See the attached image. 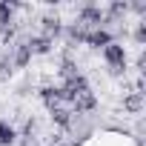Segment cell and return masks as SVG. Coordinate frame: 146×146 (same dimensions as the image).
Masks as SVG:
<instances>
[{
  "label": "cell",
  "instance_id": "5bb4252c",
  "mask_svg": "<svg viewBox=\"0 0 146 146\" xmlns=\"http://www.w3.org/2000/svg\"><path fill=\"white\" fill-rule=\"evenodd\" d=\"M63 32H66V40H69V46H75V43H86V29H83V26H78V23L66 26Z\"/></svg>",
  "mask_w": 146,
  "mask_h": 146
},
{
  "label": "cell",
  "instance_id": "52a82bcc",
  "mask_svg": "<svg viewBox=\"0 0 146 146\" xmlns=\"http://www.w3.org/2000/svg\"><path fill=\"white\" fill-rule=\"evenodd\" d=\"M26 46H29L32 57H35V54H52V49H54V43H52L49 37H43V35H35V37H29V40H26Z\"/></svg>",
  "mask_w": 146,
  "mask_h": 146
},
{
  "label": "cell",
  "instance_id": "7c38bea8",
  "mask_svg": "<svg viewBox=\"0 0 146 146\" xmlns=\"http://www.w3.org/2000/svg\"><path fill=\"white\" fill-rule=\"evenodd\" d=\"M123 109H126L129 115H140V112H143V92H129V95L123 98Z\"/></svg>",
  "mask_w": 146,
  "mask_h": 146
},
{
  "label": "cell",
  "instance_id": "30bf717a",
  "mask_svg": "<svg viewBox=\"0 0 146 146\" xmlns=\"http://www.w3.org/2000/svg\"><path fill=\"white\" fill-rule=\"evenodd\" d=\"M49 115H52V123H57L60 129H69L72 123H75V112H72V109H63V106L49 109Z\"/></svg>",
  "mask_w": 146,
  "mask_h": 146
},
{
  "label": "cell",
  "instance_id": "5b68a950",
  "mask_svg": "<svg viewBox=\"0 0 146 146\" xmlns=\"http://www.w3.org/2000/svg\"><path fill=\"white\" fill-rule=\"evenodd\" d=\"M109 43H115V37H112V32H109L106 26L86 32V46H92V49H106Z\"/></svg>",
  "mask_w": 146,
  "mask_h": 146
},
{
  "label": "cell",
  "instance_id": "8992f818",
  "mask_svg": "<svg viewBox=\"0 0 146 146\" xmlns=\"http://www.w3.org/2000/svg\"><path fill=\"white\" fill-rule=\"evenodd\" d=\"M12 66L15 69H26L29 63H32V52H29V46H26V40H17L15 46H12Z\"/></svg>",
  "mask_w": 146,
  "mask_h": 146
},
{
  "label": "cell",
  "instance_id": "ac0fdd59",
  "mask_svg": "<svg viewBox=\"0 0 146 146\" xmlns=\"http://www.w3.org/2000/svg\"><path fill=\"white\" fill-rule=\"evenodd\" d=\"M132 12H137V15H146V3H126Z\"/></svg>",
  "mask_w": 146,
  "mask_h": 146
},
{
  "label": "cell",
  "instance_id": "7a4b0ae2",
  "mask_svg": "<svg viewBox=\"0 0 146 146\" xmlns=\"http://www.w3.org/2000/svg\"><path fill=\"white\" fill-rule=\"evenodd\" d=\"M78 26H83L86 32L100 29V26H103V9H100V6H92V3L80 6V9H78Z\"/></svg>",
  "mask_w": 146,
  "mask_h": 146
},
{
  "label": "cell",
  "instance_id": "277c9868",
  "mask_svg": "<svg viewBox=\"0 0 146 146\" xmlns=\"http://www.w3.org/2000/svg\"><path fill=\"white\" fill-rule=\"evenodd\" d=\"M40 29H43L40 35H43V37H49L52 43H54V37H60V35H63V23H60V17H57V15H43V17H40Z\"/></svg>",
  "mask_w": 146,
  "mask_h": 146
},
{
  "label": "cell",
  "instance_id": "d6986e66",
  "mask_svg": "<svg viewBox=\"0 0 146 146\" xmlns=\"http://www.w3.org/2000/svg\"><path fill=\"white\" fill-rule=\"evenodd\" d=\"M20 146H40V143H37L35 137H23V143H20Z\"/></svg>",
  "mask_w": 146,
  "mask_h": 146
},
{
  "label": "cell",
  "instance_id": "8fae6325",
  "mask_svg": "<svg viewBox=\"0 0 146 146\" xmlns=\"http://www.w3.org/2000/svg\"><path fill=\"white\" fill-rule=\"evenodd\" d=\"M72 106H75V109H72L75 115H83V112H92V109L98 106V98H95L92 92H86V95H80V98L72 100Z\"/></svg>",
  "mask_w": 146,
  "mask_h": 146
},
{
  "label": "cell",
  "instance_id": "3957f363",
  "mask_svg": "<svg viewBox=\"0 0 146 146\" xmlns=\"http://www.w3.org/2000/svg\"><path fill=\"white\" fill-rule=\"evenodd\" d=\"M60 92H63V100H69V103H72L75 98H80V95L92 92V86H89L86 75H75V78H69V80H63Z\"/></svg>",
  "mask_w": 146,
  "mask_h": 146
},
{
  "label": "cell",
  "instance_id": "e0dca14e",
  "mask_svg": "<svg viewBox=\"0 0 146 146\" xmlns=\"http://www.w3.org/2000/svg\"><path fill=\"white\" fill-rule=\"evenodd\" d=\"M135 43H146V23H137V29H135Z\"/></svg>",
  "mask_w": 146,
  "mask_h": 146
},
{
  "label": "cell",
  "instance_id": "ba28073f",
  "mask_svg": "<svg viewBox=\"0 0 146 146\" xmlns=\"http://www.w3.org/2000/svg\"><path fill=\"white\" fill-rule=\"evenodd\" d=\"M40 100L46 103V109H57V106L63 103L60 86H43V89H40Z\"/></svg>",
  "mask_w": 146,
  "mask_h": 146
},
{
  "label": "cell",
  "instance_id": "9a60e30c",
  "mask_svg": "<svg viewBox=\"0 0 146 146\" xmlns=\"http://www.w3.org/2000/svg\"><path fill=\"white\" fill-rule=\"evenodd\" d=\"M60 75H63V80H69V78L80 75V72H78V66H75V60H72V57H63V63H60Z\"/></svg>",
  "mask_w": 146,
  "mask_h": 146
},
{
  "label": "cell",
  "instance_id": "6da1fadb",
  "mask_svg": "<svg viewBox=\"0 0 146 146\" xmlns=\"http://www.w3.org/2000/svg\"><path fill=\"white\" fill-rule=\"evenodd\" d=\"M103 60H106L112 75H123V72H126V49H123V43H117V40L109 43L103 49Z\"/></svg>",
  "mask_w": 146,
  "mask_h": 146
},
{
  "label": "cell",
  "instance_id": "4fadbf2b",
  "mask_svg": "<svg viewBox=\"0 0 146 146\" xmlns=\"http://www.w3.org/2000/svg\"><path fill=\"white\" fill-rule=\"evenodd\" d=\"M15 140H17V129L6 117H0V146H12Z\"/></svg>",
  "mask_w": 146,
  "mask_h": 146
},
{
  "label": "cell",
  "instance_id": "9c48e42d",
  "mask_svg": "<svg viewBox=\"0 0 146 146\" xmlns=\"http://www.w3.org/2000/svg\"><path fill=\"white\" fill-rule=\"evenodd\" d=\"M15 9H20V3H12V0H0V29L15 26Z\"/></svg>",
  "mask_w": 146,
  "mask_h": 146
},
{
  "label": "cell",
  "instance_id": "2e32d148",
  "mask_svg": "<svg viewBox=\"0 0 146 146\" xmlns=\"http://www.w3.org/2000/svg\"><path fill=\"white\" fill-rule=\"evenodd\" d=\"M12 72H15V66H12V57L9 54H3V57H0V75H12Z\"/></svg>",
  "mask_w": 146,
  "mask_h": 146
}]
</instances>
